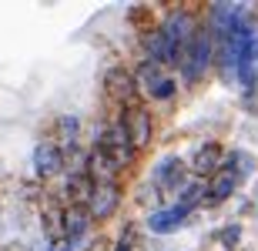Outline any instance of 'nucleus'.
I'll use <instances>...</instances> for the list:
<instances>
[{"label": "nucleus", "instance_id": "f03ea898", "mask_svg": "<svg viewBox=\"0 0 258 251\" xmlns=\"http://www.w3.org/2000/svg\"><path fill=\"white\" fill-rule=\"evenodd\" d=\"M211 70H215V37L205 24H198L191 44L184 47L181 64H178V84L181 87H198L205 84Z\"/></svg>", "mask_w": 258, "mask_h": 251}, {"label": "nucleus", "instance_id": "423d86ee", "mask_svg": "<svg viewBox=\"0 0 258 251\" xmlns=\"http://www.w3.org/2000/svg\"><path fill=\"white\" fill-rule=\"evenodd\" d=\"M104 97L117 107V111L141 104V91H138V84H134V77H131V67L114 64V67L104 70Z\"/></svg>", "mask_w": 258, "mask_h": 251}, {"label": "nucleus", "instance_id": "0eeeda50", "mask_svg": "<svg viewBox=\"0 0 258 251\" xmlns=\"http://www.w3.org/2000/svg\"><path fill=\"white\" fill-rule=\"evenodd\" d=\"M117 117H121V124H124V131H127L131 147L138 154H144V151L154 144V114L144 104H134V107L117 111Z\"/></svg>", "mask_w": 258, "mask_h": 251}, {"label": "nucleus", "instance_id": "4468645a", "mask_svg": "<svg viewBox=\"0 0 258 251\" xmlns=\"http://www.w3.org/2000/svg\"><path fill=\"white\" fill-rule=\"evenodd\" d=\"M205 191H208V181H201V178H188L184 188L174 194V204H181L184 211H198L201 204H205Z\"/></svg>", "mask_w": 258, "mask_h": 251}, {"label": "nucleus", "instance_id": "dca6fc26", "mask_svg": "<svg viewBox=\"0 0 258 251\" xmlns=\"http://www.w3.org/2000/svg\"><path fill=\"white\" fill-rule=\"evenodd\" d=\"M241 238H245V224L241 221H225L215 231V244H221V251H241Z\"/></svg>", "mask_w": 258, "mask_h": 251}, {"label": "nucleus", "instance_id": "9b49d317", "mask_svg": "<svg viewBox=\"0 0 258 251\" xmlns=\"http://www.w3.org/2000/svg\"><path fill=\"white\" fill-rule=\"evenodd\" d=\"M221 171H228L238 184H248L258 174V157L245 147H225V161H221Z\"/></svg>", "mask_w": 258, "mask_h": 251}, {"label": "nucleus", "instance_id": "412c9836", "mask_svg": "<svg viewBox=\"0 0 258 251\" xmlns=\"http://www.w3.org/2000/svg\"><path fill=\"white\" fill-rule=\"evenodd\" d=\"M255 111H258V107H255Z\"/></svg>", "mask_w": 258, "mask_h": 251}, {"label": "nucleus", "instance_id": "9d476101", "mask_svg": "<svg viewBox=\"0 0 258 251\" xmlns=\"http://www.w3.org/2000/svg\"><path fill=\"white\" fill-rule=\"evenodd\" d=\"M221 161H225V144L221 141H201L195 147V154L184 161L188 164V174L191 178H201V181H208L211 174L221 171Z\"/></svg>", "mask_w": 258, "mask_h": 251}, {"label": "nucleus", "instance_id": "39448f33", "mask_svg": "<svg viewBox=\"0 0 258 251\" xmlns=\"http://www.w3.org/2000/svg\"><path fill=\"white\" fill-rule=\"evenodd\" d=\"M121 204H124V184L111 181V184H94L91 194H87V201H84V208H87V214H91L94 224H104L111 218H117Z\"/></svg>", "mask_w": 258, "mask_h": 251}, {"label": "nucleus", "instance_id": "20e7f679", "mask_svg": "<svg viewBox=\"0 0 258 251\" xmlns=\"http://www.w3.org/2000/svg\"><path fill=\"white\" fill-rule=\"evenodd\" d=\"M188 221H191V211H184L181 204H154V208H148V214H144V231L154 234V238H168V234H178L181 228H188Z\"/></svg>", "mask_w": 258, "mask_h": 251}, {"label": "nucleus", "instance_id": "1a4fd4ad", "mask_svg": "<svg viewBox=\"0 0 258 251\" xmlns=\"http://www.w3.org/2000/svg\"><path fill=\"white\" fill-rule=\"evenodd\" d=\"M91 231H94V221H91L84 204H64V211H60V241L71 244V248H81V241Z\"/></svg>", "mask_w": 258, "mask_h": 251}, {"label": "nucleus", "instance_id": "f3484780", "mask_svg": "<svg viewBox=\"0 0 258 251\" xmlns=\"http://www.w3.org/2000/svg\"><path fill=\"white\" fill-rule=\"evenodd\" d=\"M164 74H168V70H161L158 64H151V60H144V57L138 60V67L131 70V77H134V84H138V91H141V94H144L151 84H158Z\"/></svg>", "mask_w": 258, "mask_h": 251}, {"label": "nucleus", "instance_id": "7ed1b4c3", "mask_svg": "<svg viewBox=\"0 0 258 251\" xmlns=\"http://www.w3.org/2000/svg\"><path fill=\"white\" fill-rule=\"evenodd\" d=\"M188 178H191V174H188L184 157L171 151V154L158 157V164L151 168V178H148V184L158 191V198H174V194L184 188V181H188Z\"/></svg>", "mask_w": 258, "mask_h": 251}, {"label": "nucleus", "instance_id": "a211bd4d", "mask_svg": "<svg viewBox=\"0 0 258 251\" xmlns=\"http://www.w3.org/2000/svg\"><path fill=\"white\" fill-rule=\"evenodd\" d=\"M111 251H138V241H131V238H117Z\"/></svg>", "mask_w": 258, "mask_h": 251}, {"label": "nucleus", "instance_id": "f257e3e1", "mask_svg": "<svg viewBox=\"0 0 258 251\" xmlns=\"http://www.w3.org/2000/svg\"><path fill=\"white\" fill-rule=\"evenodd\" d=\"M201 24V10L195 7H171L154 27L141 34V57L158 64L161 70H178L184 47L191 44Z\"/></svg>", "mask_w": 258, "mask_h": 251}, {"label": "nucleus", "instance_id": "aec40b11", "mask_svg": "<svg viewBox=\"0 0 258 251\" xmlns=\"http://www.w3.org/2000/svg\"><path fill=\"white\" fill-rule=\"evenodd\" d=\"M255 24H258V14H255Z\"/></svg>", "mask_w": 258, "mask_h": 251}, {"label": "nucleus", "instance_id": "f8f14e48", "mask_svg": "<svg viewBox=\"0 0 258 251\" xmlns=\"http://www.w3.org/2000/svg\"><path fill=\"white\" fill-rule=\"evenodd\" d=\"M241 184L231 178L228 171H218L208 178V191H205V204L201 208H221V204H228L235 194H238Z\"/></svg>", "mask_w": 258, "mask_h": 251}, {"label": "nucleus", "instance_id": "6ab92c4d", "mask_svg": "<svg viewBox=\"0 0 258 251\" xmlns=\"http://www.w3.org/2000/svg\"><path fill=\"white\" fill-rule=\"evenodd\" d=\"M54 251H77V248H71V244H64V241H60V244H57Z\"/></svg>", "mask_w": 258, "mask_h": 251}, {"label": "nucleus", "instance_id": "2eb2a0df", "mask_svg": "<svg viewBox=\"0 0 258 251\" xmlns=\"http://www.w3.org/2000/svg\"><path fill=\"white\" fill-rule=\"evenodd\" d=\"M178 91H181L178 77H174V74H164L158 84H151L148 91H144V97H148L151 104H171L174 97H178Z\"/></svg>", "mask_w": 258, "mask_h": 251}, {"label": "nucleus", "instance_id": "6e6552de", "mask_svg": "<svg viewBox=\"0 0 258 251\" xmlns=\"http://www.w3.org/2000/svg\"><path fill=\"white\" fill-rule=\"evenodd\" d=\"M30 164H34V174H37L40 181L60 178V174L67 171V151L60 144H54L50 137H44V141H37V144H34Z\"/></svg>", "mask_w": 258, "mask_h": 251}, {"label": "nucleus", "instance_id": "ddd939ff", "mask_svg": "<svg viewBox=\"0 0 258 251\" xmlns=\"http://www.w3.org/2000/svg\"><path fill=\"white\" fill-rule=\"evenodd\" d=\"M50 141L60 144L67 154H71V151L77 147V141H81V117H77V114H57V117H54Z\"/></svg>", "mask_w": 258, "mask_h": 251}]
</instances>
